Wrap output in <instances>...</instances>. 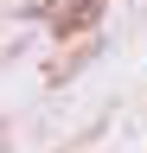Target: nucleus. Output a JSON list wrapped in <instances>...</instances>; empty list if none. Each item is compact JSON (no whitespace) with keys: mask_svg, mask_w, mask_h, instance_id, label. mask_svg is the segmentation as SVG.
<instances>
[{"mask_svg":"<svg viewBox=\"0 0 147 153\" xmlns=\"http://www.w3.org/2000/svg\"><path fill=\"white\" fill-rule=\"evenodd\" d=\"M102 7H109V0H77V7H64V19H58V32H83V26H90V19H96Z\"/></svg>","mask_w":147,"mask_h":153,"instance_id":"nucleus-1","label":"nucleus"}]
</instances>
